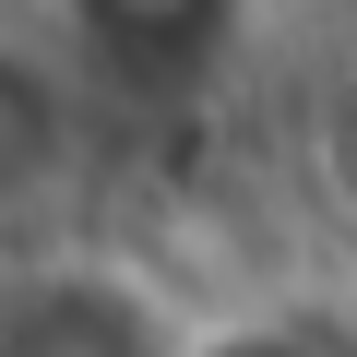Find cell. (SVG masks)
I'll use <instances>...</instances> for the list:
<instances>
[{"label": "cell", "instance_id": "6da1fadb", "mask_svg": "<svg viewBox=\"0 0 357 357\" xmlns=\"http://www.w3.org/2000/svg\"><path fill=\"white\" fill-rule=\"evenodd\" d=\"M48 24L96 107H203L250 48V0H48Z\"/></svg>", "mask_w": 357, "mask_h": 357}, {"label": "cell", "instance_id": "7a4b0ae2", "mask_svg": "<svg viewBox=\"0 0 357 357\" xmlns=\"http://www.w3.org/2000/svg\"><path fill=\"white\" fill-rule=\"evenodd\" d=\"M84 131H96V96L72 84V60L48 36L0 24V227H36V215L72 203Z\"/></svg>", "mask_w": 357, "mask_h": 357}, {"label": "cell", "instance_id": "3957f363", "mask_svg": "<svg viewBox=\"0 0 357 357\" xmlns=\"http://www.w3.org/2000/svg\"><path fill=\"white\" fill-rule=\"evenodd\" d=\"M0 357H178V321L119 262H48L0 286Z\"/></svg>", "mask_w": 357, "mask_h": 357}, {"label": "cell", "instance_id": "277c9868", "mask_svg": "<svg viewBox=\"0 0 357 357\" xmlns=\"http://www.w3.org/2000/svg\"><path fill=\"white\" fill-rule=\"evenodd\" d=\"M178 357H333V345H310L286 321H203V333H178Z\"/></svg>", "mask_w": 357, "mask_h": 357}]
</instances>
